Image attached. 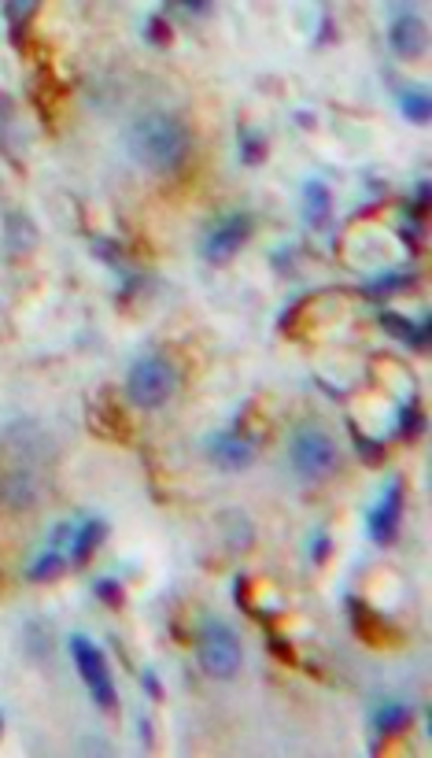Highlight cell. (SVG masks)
I'll use <instances>...</instances> for the list:
<instances>
[{"instance_id":"6da1fadb","label":"cell","mask_w":432,"mask_h":758,"mask_svg":"<svg viewBox=\"0 0 432 758\" xmlns=\"http://www.w3.org/2000/svg\"><path fill=\"white\" fill-rule=\"evenodd\" d=\"M56 452L37 422H12L0 433V503L12 511H30L45 500Z\"/></svg>"},{"instance_id":"7a4b0ae2","label":"cell","mask_w":432,"mask_h":758,"mask_svg":"<svg viewBox=\"0 0 432 758\" xmlns=\"http://www.w3.org/2000/svg\"><path fill=\"white\" fill-rule=\"evenodd\" d=\"M126 152L137 167L152 174H174L192 152V134L185 119L170 111H144L126 126Z\"/></svg>"},{"instance_id":"3957f363","label":"cell","mask_w":432,"mask_h":758,"mask_svg":"<svg viewBox=\"0 0 432 758\" xmlns=\"http://www.w3.org/2000/svg\"><path fill=\"white\" fill-rule=\"evenodd\" d=\"M178 389V374L170 367L163 355H144L130 367V378H126V396H130L133 407L141 411H156L174 396Z\"/></svg>"},{"instance_id":"277c9868","label":"cell","mask_w":432,"mask_h":758,"mask_svg":"<svg viewBox=\"0 0 432 758\" xmlns=\"http://www.w3.org/2000/svg\"><path fill=\"white\" fill-rule=\"evenodd\" d=\"M196 659L207 677L215 681H233L240 670V636L218 618H207L196 633Z\"/></svg>"},{"instance_id":"5b68a950","label":"cell","mask_w":432,"mask_h":758,"mask_svg":"<svg viewBox=\"0 0 432 758\" xmlns=\"http://www.w3.org/2000/svg\"><path fill=\"white\" fill-rule=\"evenodd\" d=\"M67 648H71V659L74 666H78V673H82L89 696L96 699V707L104 710V714H111L115 703H119V696H115V681H111V670H108V662H104V651L96 648L85 633L67 636Z\"/></svg>"},{"instance_id":"8992f818","label":"cell","mask_w":432,"mask_h":758,"mask_svg":"<svg viewBox=\"0 0 432 758\" xmlns=\"http://www.w3.org/2000/svg\"><path fill=\"white\" fill-rule=\"evenodd\" d=\"M288 455H292V466L303 481H322L336 470V444L314 426H303L292 433Z\"/></svg>"},{"instance_id":"52a82bcc","label":"cell","mask_w":432,"mask_h":758,"mask_svg":"<svg viewBox=\"0 0 432 758\" xmlns=\"http://www.w3.org/2000/svg\"><path fill=\"white\" fill-rule=\"evenodd\" d=\"M255 230V219L248 211H233L226 219H218L211 230L204 233V245H200V256L211 263V267H226L229 259L237 256L240 248L248 245V237Z\"/></svg>"},{"instance_id":"ba28073f","label":"cell","mask_w":432,"mask_h":758,"mask_svg":"<svg viewBox=\"0 0 432 758\" xmlns=\"http://www.w3.org/2000/svg\"><path fill=\"white\" fill-rule=\"evenodd\" d=\"M348 618H351V633H355V640H362L366 648L373 651H396L407 644V633L399 629V625H392L384 614H377L366 600H355V596H348Z\"/></svg>"},{"instance_id":"9c48e42d","label":"cell","mask_w":432,"mask_h":758,"mask_svg":"<svg viewBox=\"0 0 432 758\" xmlns=\"http://www.w3.org/2000/svg\"><path fill=\"white\" fill-rule=\"evenodd\" d=\"M403 496H407V485H403V477H388V485H384L381 500L377 507H370L366 514V529H370V540L373 544H392L399 537V522H403Z\"/></svg>"},{"instance_id":"30bf717a","label":"cell","mask_w":432,"mask_h":758,"mask_svg":"<svg viewBox=\"0 0 432 758\" xmlns=\"http://www.w3.org/2000/svg\"><path fill=\"white\" fill-rule=\"evenodd\" d=\"M63 97H67V86H63L60 71L52 67L48 56H37V71H34V82H30V100H34L45 130H56V115H60L63 108Z\"/></svg>"},{"instance_id":"8fae6325","label":"cell","mask_w":432,"mask_h":758,"mask_svg":"<svg viewBox=\"0 0 432 758\" xmlns=\"http://www.w3.org/2000/svg\"><path fill=\"white\" fill-rule=\"evenodd\" d=\"M207 455H211V463L222 466V470H244V466L255 463V441L240 426H233L226 429V433L207 437Z\"/></svg>"},{"instance_id":"7c38bea8","label":"cell","mask_w":432,"mask_h":758,"mask_svg":"<svg viewBox=\"0 0 432 758\" xmlns=\"http://www.w3.org/2000/svg\"><path fill=\"white\" fill-rule=\"evenodd\" d=\"M89 429H93L96 437H104V441H115V444L133 441V422L126 418V411L115 404L111 392H100V400L89 404Z\"/></svg>"},{"instance_id":"4fadbf2b","label":"cell","mask_w":432,"mask_h":758,"mask_svg":"<svg viewBox=\"0 0 432 758\" xmlns=\"http://www.w3.org/2000/svg\"><path fill=\"white\" fill-rule=\"evenodd\" d=\"M388 45L403 60H418L425 52V23L414 12H396V19L388 23Z\"/></svg>"},{"instance_id":"5bb4252c","label":"cell","mask_w":432,"mask_h":758,"mask_svg":"<svg viewBox=\"0 0 432 758\" xmlns=\"http://www.w3.org/2000/svg\"><path fill=\"white\" fill-rule=\"evenodd\" d=\"M377 322H381L384 333H392L396 341L407 344L410 352H429V344H432V322H429V315H421L418 322H410V318L396 315V311H381V315H377Z\"/></svg>"},{"instance_id":"9a60e30c","label":"cell","mask_w":432,"mask_h":758,"mask_svg":"<svg viewBox=\"0 0 432 758\" xmlns=\"http://www.w3.org/2000/svg\"><path fill=\"white\" fill-rule=\"evenodd\" d=\"M410 722H414V707L410 703H399V699H388L381 707L373 710V747L381 744V740H396L399 733H407Z\"/></svg>"},{"instance_id":"2e32d148","label":"cell","mask_w":432,"mask_h":758,"mask_svg":"<svg viewBox=\"0 0 432 758\" xmlns=\"http://www.w3.org/2000/svg\"><path fill=\"white\" fill-rule=\"evenodd\" d=\"M104 537H108V522H104V518H85L82 526L74 529L67 559H71L74 566H85L89 559H93V551L104 544Z\"/></svg>"},{"instance_id":"e0dca14e","label":"cell","mask_w":432,"mask_h":758,"mask_svg":"<svg viewBox=\"0 0 432 758\" xmlns=\"http://www.w3.org/2000/svg\"><path fill=\"white\" fill-rule=\"evenodd\" d=\"M0 15L8 19V41H12V49L15 52H30V45H26V37H30V23H34V15H37V4H30V0H8V4H0Z\"/></svg>"},{"instance_id":"ac0fdd59","label":"cell","mask_w":432,"mask_h":758,"mask_svg":"<svg viewBox=\"0 0 432 758\" xmlns=\"http://www.w3.org/2000/svg\"><path fill=\"white\" fill-rule=\"evenodd\" d=\"M329 211H333L329 185H325L322 178H307V182H303V219H307V226L322 230L325 222H329Z\"/></svg>"},{"instance_id":"d6986e66","label":"cell","mask_w":432,"mask_h":758,"mask_svg":"<svg viewBox=\"0 0 432 758\" xmlns=\"http://www.w3.org/2000/svg\"><path fill=\"white\" fill-rule=\"evenodd\" d=\"M414 285H418V274H414V270H384V274H377V278H370V282L362 285L359 293L366 296V300H388V296L407 293Z\"/></svg>"},{"instance_id":"ffe728a7","label":"cell","mask_w":432,"mask_h":758,"mask_svg":"<svg viewBox=\"0 0 432 758\" xmlns=\"http://www.w3.org/2000/svg\"><path fill=\"white\" fill-rule=\"evenodd\" d=\"M15 148H19V134H15V104L8 93H0V156L8 159L12 167H23Z\"/></svg>"},{"instance_id":"44dd1931","label":"cell","mask_w":432,"mask_h":758,"mask_svg":"<svg viewBox=\"0 0 432 758\" xmlns=\"http://www.w3.org/2000/svg\"><path fill=\"white\" fill-rule=\"evenodd\" d=\"M421 429H425V411H421V396H418V392H410L407 400L399 404L396 437H399V441H418Z\"/></svg>"},{"instance_id":"7402d4cb","label":"cell","mask_w":432,"mask_h":758,"mask_svg":"<svg viewBox=\"0 0 432 758\" xmlns=\"http://www.w3.org/2000/svg\"><path fill=\"white\" fill-rule=\"evenodd\" d=\"M89 248H93V256L104 263V267L119 270V278H133L137 270H130L126 263V248L119 241H111V237H100V233H89Z\"/></svg>"},{"instance_id":"603a6c76","label":"cell","mask_w":432,"mask_h":758,"mask_svg":"<svg viewBox=\"0 0 432 758\" xmlns=\"http://www.w3.org/2000/svg\"><path fill=\"white\" fill-rule=\"evenodd\" d=\"M266 152H270V145H266V134H259V130H252V126H240V134H237V156L244 167H259L266 159Z\"/></svg>"},{"instance_id":"cb8c5ba5","label":"cell","mask_w":432,"mask_h":758,"mask_svg":"<svg viewBox=\"0 0 432 758\" xmlns=\"http://www.w3.org/2000/svg\"><path fill=\"white\" fill-rule=\"evenodd\" d=\"M252 592H255V588H252V577H248V574H237V581H233V603H237L240 611L248 614L252 622H263V625L270 622V625H274V622H277V614H274V611H259V607H255V600H252Z\"/></svg>"},{"instance_id":"d4e9b609","label":"cell","mask_w":432,"mask_h":758,"mask_svg":"<svg viewBox=\"0 0 432 758\" xmlns=\"http://www.w3.org/2000/svg\"><path fill=\"white\" fill-rule=\"evenodd\" d=\"M348 433H351V444H355V452H359L362 463H366V466H381L384 463V455H388L384 441H373V437H366L355 418H348Z\"/></svg>"},{"instance_id":"484cf974","label":"cell","mask_w":432,"mask_h":758,"mask_svg":"<svg viewBox=\"0 0 432 758\" xmlns=\"http://www.w3.org/2000/svg\"><path fill=\"white\" fill-rule=\"evenodd\" d=\"M399 108L407 115L410 123L425 126L432 119V100L425 89H399Z\"/></svg>"},{"instance_id":"4316f807","label":"cell","mask_w":432,"mask_h":758,"mask_svg":"<svg viewBox=\"0 0 432 758\" xmlns=\"http://www.w3.org/2000/svg\"><path fill=\"white\" fill-rule=\"evenodd\" d=\"M67 563H71V559H67V551L48 548L45 555H37L34 566L26 570V577H30V581H52V577H60L63 570H67Z\"/></svg>"},{"instance_id":"83f0119b","label":"cell","mask_w":432,"mask_h":758,"mask_svg":"<svg viewBox=\"0 0 432 758\" xmlns=\"http://www.w3.org/2000/svg\"><path fill=\"white\" fill-rule=\"evenodd\" d=\"M4 222H8V233H4L8 248H12L15 256H19V252H30V248H34V222L26 219V215H19V211H12Z\"/></svg>"},{"instance_id":"f1b7e54d","label":"cell","mask_w":432,"mask_h":758,"mask_svg":"<svg viewBox=\"0 0 432 758\" xmlns=\"http://www.w3.org/2000/svg\"><path fill=\"white\" fill-rule=\"evenodd\" d=\"M314 304V293H303L300 300H292V304L281 311L277 318V330L285 333V337H300L303 333V315H307V307Z\"/></svg>"},{"instance_id":"f546056e","label":"cell","mask_w":432,"mask_h":758,"mask_svg":"<svg viewBox=\"0 0 432 758\" xmlns=\"http://www.w3.org/2000/svg\"><path fill=\"white\" fill-rule=\"evenodd\" d=\"M93 596L104 607H111V611H122L126 607V592H122V581H115V577H96L93 581Z\"/></svg>"},{"instance_id":"4dcf8cb0","label":"cell","mask_w":432,"mask_h":758,"mask_svg":"<svg viewBox=\"0 0 432 758\" xmlns=\"http://www.w3.org/2000/svg\"><path fill=\"white\" fill-rule=\"evenodd\" d=\"M266 651L274 655L277 662H285V666H292V670H300L303 662H300V655H296V648L288 644L285 636H277V633H266Z\"/></svg>"},{"instance_id":"1f68e13d","label":"cell","mask_w":432,"mask_h":758,"mask_svg":"<svg viewBox=\"0 0 432 758\" xmlns=\"http://www.w3.org/2000/svg\"><path fill=\"white\" fill-rule=\"evenodd\" d=\"M429 196H432L429 178H421L418 189H414V196H410V204H407V219L421 222V219H425V215H429Z\"/></svg>"},{"instance_id":"d6a6232c","label":"cell","mask_w":432,"mask_h":758,"mask_svg":"<svg viewBox=\"0 0 432 758\" xmlns=\"http://www.w3.org/2000/svg\"><path fill=\"white\" fill-rule=\"evenodd\" d=\"M144 37L152 41V45H159V49H167L170 45V37H174V26L163 19V15H152L148 23H144Z\"/></svg>"},{"instance_id":"836d02e7","label":"cell","mask_w":432,"mask_h":758,"mask_svg":"<svg viewBox=\"0 0 432 758\" xmlns=\"http://www.w3.org/2000/svg\"><path fill=\"white\" fill-rule=\"evenodd\" d=\"M307 551H311V563L322 566L325 559H329V551H333V540H329V533H325V529H314L311 540H307Z\"/></svg>"},{"instance_id":"e575fe53","label":"cell","mask_w":432,"mask_h":758,"mask_svg":"<svg viewBox=\"0 0 432 758\" xmlns=\"http://www.w3.org/2000/svg\"><path fill=\"white\" fill-rule=\"evenodd\" d=\"M399 241L407 245L410 256H418L421 252V222H414V219L403 222V226H399Z\"/></svg>"},{"instance_id":"d590c367","label":"cell","mask_w":432,"mask_h":758,"mask_svg":"<svg viewBox=\"0 0 432 758\" xmlns=\"http://www.w3.org/2000/svg\"><path fill=\"white\" fill-rule=\"evenodd\" d=\"M141 688H144V692H148L152 699H156V703H159L163 696H167V692H163V681H159V673H156V670H144V673H141Z\"/></svg>"},{"instance_id":"8d00e7d4","label":"cell","mask_w":432,"mask_h":758,"mask_svg":"<svg viewBox=\"0 0 432 758\" xmlns=\"http://www.w3.org/2000/svg\"><path fill=\"white\" fill-rule=\"evenodd\" d=\"M71 537H74V526H67V522H63V526L52 529V537H48V548L67 551V548H71Z\"/></svg>"},{"instance_id":"74e56055","label":"cell","mask_w":432,"mask_h":758,"mask_svg":"<svg viewBox=\"0 0 432 758\" xmlns=\"http://www.w3.org/2000/svg\"><path fill=\"white\" fill-rule=\"evenodd\" d=\"M178 12H185V15H211V4H178Z\"/></svg>"},{"instance_id":"f35d334b","label":"cell","mask_w":432,"mask_h":758,"mask_svg":"<svg viewBox=\"0 0 432 758\" xmlns=\"http://www.w3.org/2000/svg\"><path fill=\"white\" fill-rule=\"evenodd\" d=\"M137 729H141V744L144 747L156 744V740H152V725H148V718H137Z\"/></svg>"},{"instance_id":"ab89813d","label":"cell","mask_w":432,"mask_h":758,"mask_svg":"<svg viewBox=\"0 0 432 758\" xmlns=\"http://www.w3.org/2000/svg\"><path fill=\"white\" fill-rule=\"evenodd\" d=\"M0 736H4V714H0Z\"/></svg>"},{"instance_id":"60d3db41","label":"cell","mask_w":432,"mask_h":758,"mask_svg":"<svg viewBox=\"0 0 432 758\" xmlns=\"http://www.w3.org/2000/svg\"><path fill=\"white\" fill-rule=\"evenodd\" d=\"M0 588H4V585H0Z\"/></svg>"}]
</instances>
